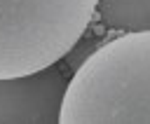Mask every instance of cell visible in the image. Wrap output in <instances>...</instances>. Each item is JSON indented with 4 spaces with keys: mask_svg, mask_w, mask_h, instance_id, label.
I'll return each mask as SVG.
<instances>
[{
    "mask_svg": "<svg viewBox=\"0 0 150 124\" xmlns=\"http://www.w3.org/2000/svg\"><path fill=\"white\" fill-rule=\"evenodd\" d=\"M98 19L115 30H150V0H98Z\"/></svg>",
    "mask_w": 150,
    "mask_h": 124,
    "instance_id": "obj_4",
    "label": "cell"
},
{
    "mask_svg": "<svg viewBox=\"0 0 150 124\" xmlns=\"http://www.w3.org/2000/svg\"><path fill=\"white\" fill-rule=\"evenodd\" d=\"M59 124H150V30L101 44L68 80Z\"/></svg>",
    "mask_w": 150,
    "mask_h": 124,
    "instance_id": "obj_1",
    "label": "cell"
},
{
    "mask_svg": "<svg viewBox=\"0 0 150 124\" xmlns=\"http://www.w3.org/2000/svg\"><path fill=\"white\" fill-rule=\"evenodd\" d=\"M98 0H0V77L56 66L84 35Z\"/></svg>",
    "mask_w": 150,
    "mask_h": 124,
    "instance_id": "obj_2",
    "label": "cell"
},
{
    "mask_svg": "<svg viewBox=\"0 0 150 124\" xmlns=\"http://www.w3.org/2000/svg\"><path fill=\"white\" fill-rule=\"evenodd\" d=\"M66 84V75L54 66L0 77V124H59Z\"/></svg>",
    "mask_w": 150,
    "mask_h": 124,
    "instance_id": "obj_3",
    "label": "cell"
}]
</instances>
